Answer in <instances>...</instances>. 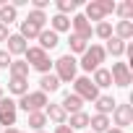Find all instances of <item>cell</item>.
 <instances>
[{"label": "cell", "instance_id": "52a82bcc", "mask_svg": "<svg viewBox=\"0 0 133 133\" xmlns=\"http://www.w3.org/2000/svg\"><path fill=\"white\" fill-rule=\"evenodd\" d=\"M110 76H112V84L120 86V89H128L130 81H133V73H130V65L128 63H112Z\"/></svg>", "mask_w": 133, "mask_h": 133}, {"label": "cell", "instance_id": "ac0fdd59", "mask_svg": "<svg viewBox=\"0 0 133 133\" xmlns=\"http://www.w3.org/2000/svg\"><path fill=\"white\" fill-rule=\"evenodd\" d=\"M60 107H63L65 112H71V115H73V112H81V107H84V102H81V99H78V97H76L73 91H68V94L63 97V102H60Z\"/></svg>", "mask_w": 133, "mask_h": 133}, {"label": "cell", "instance_id": "277c9868", "mask_svg": "<svg viewBox=\"0 0 133 133\" xmlns=\"http://www.w3.org/2000/svg\"><path fill=\"white\" fill-rule=\"evenodd\" d=\"M24 60H26V65H29V68L39 71L42 76H44V73H50L52 60H50V55H47L44 50H39V47H29V50L24 52Z\"/></svg>", "mask_w": 133, "mask_h": 133}, {"label": "cell", "instance_id": "e0dca14e", "mask_svg": "<svg viewBox=\"0 0 133 133\" xmlns=\"http://www.w3.org/2000/svg\"><path fill=\"white\" fill-rule=\"evenodd\" d=\"M8 91L16 94V97L29 94V78H16V76H11V78H8Z\"/></svg>", "mask_w": 133, "mask_h": 133}, {"label": "cell", "instance_id": "7a4b0ae2", "mask_svg": "<svg viewBox=\"0 0 133 133\" xmlns=\"http://www.w3.org/2000/svg\"><path fill=\"white\" fill-rule=\"evenodd\" d=\"M52 65H55V76H57V81L73 84V78H76V73H78V60H76L73 55H63V57H57Z\"/></svg>", "mask_w": 133, "mask_h": 133}, {"label": "cell", "instance_id": "f35d334b", "mask_svg": "<svg viewBox=\"0 0 133 133\" xmlns=\"http://www.w3.org/2000/svg\"><path fill=\"white\" fill-rule=\"evenodd\" d=\"M0 99H3V86H0Z\"/></svg>", "mask_w": 133, "mask_h": 133}, {"label": "cell", "instance_id": "f546056e", "mask_svg": "<svg viewBox=\"0 0 133 133\" xmlns=\"http://www.w3.org/2000/svg\"><path fill=\"white\" fill-rule=\"evenodd\" d=\"M94 34H97L99 39H104V42H107V39L112 37V24H110V21H99V24L94 26Z\"/></svg>", "mask_w": 133, "mask_h": 133}, {"label": "cell", "instance_id": "b9f144b4", "mask_svg": "<svg viewBox=\"0 0 133 133\" xmlns=\"http://www.w3.org/2000/svg\"><path fill=\"white\" fill-rule=\"evenodd\" d=\"M84 133H89V130H84Z\"/></svg>", "mask_w": 133, "mask_h": 133}, {"label": "cell", "instance_id": "8fae6325", "mask_svg": "<svg viewBox=\"0 0 133 133\" xmlns=\"http://www.w3.org/2000/svg\"><path fill=\"white\" fill-rule=\"evenodd\" d=\"M37 39H39V44H37V47H39V50H44V52H47V50H55V47L60 44V37H57L52 29H42Z\"/></svg>", "mask_w": 133, "mask_h": 133}, {"label": "cell", "instance_id": "8992f818", "mask_svg": "<svg viewBox=\"0 0 133 133\" xmlns=\"http://www.w3.org/2000/svg\"><path fill=\"white\" fill-rule=\"evenodd\" d=\"M47 104H50L47 102V94H42V91H29V94L18 97V102H16V107L26 110V115L29 112H42Z\"/></svg>", "mask_w": 133, "mask_h": 133}, {"label": "cell", "instance_id": "5bb4252c", "mask_svg": "<svg viewBox=\"0 0 133 133\" xmlns=\"http://www.w3.org/2000/svg\"><path fill=\"white\" fill-rule=\"evenodd\" d=\"M89 117H91V115H86V112L81 110V112H73L68 120H65V125H68L71 130H86V128H89Z\"/></svg>", "mask_w": 133, "mask_h": 133}, {"label": "cell", "instance_id": "7402d4cb", "mask_svg": "<svg viewBox=\"0 0 133 133\" xmlns=\"http://www.w3.org/2000/svg\"><path fill=\"white\" fill-rule=\"evenodd\" d=\"M91 84H94L97 89L112 86V76H110V71H107V68H97V71H94V78H91Z\"/></svg>", "mask_w": 133, "mask_h": 133}, {"label": "cell", "instance_id": "f1b7e54d", "mask_svg": "<svg viewBox=\"0 0 133 133\" xmlns=\"http://www.w3.org/2000/svg\"><path fill=\"white\" fill-rule=\"evenodd\" d=\"M76 8H78V0H57V13L60 16L76 13Z\"/></svg>", "mask_w": 133, "mask_h": 133}, {"label": "cell", "instance_id": "1f68e13d", "mask_svg": "<svg viewBox=\"0 0 133 133\" xmlns=\"http://www.w3.org/2000/svg\"><path fill=\"white\" fill-rule=\"evenodd\" d=\"M68 44H71V52H68V55H73V52H81V55H84V50L89 47V44H86L84 39H78L76 34H71V39H68Z\"/></svg>", "mask_w": 133, "mask_h": 133}, {"label": "cell", "instance_id": "6da1fadb", "mask_svg": "<svg viewBox=\"0 0 133 133\" xmlns=\"http://www.w3.org/2000/svg\"><path fill=\"white\" fill-rule=\"evenodd\" d=\"M115 0H89L86 3V11H84V18L91 24V21H104L110 13H115Z\"/></svg>", "mask_w": 133, "mask_h": 133}, {"label": "cell", "instance_id": "2e32d148", "mask_svg": "<svg viewBox=\"0 0 133 133\" xmlns=\"http://www.w3.org/2000/svg\"><path fill=\"white\" fill-rule=\"evenodd\" d=\"M57 89H60V81H57L55 73H44V76L39 78V91H42V94H52V91H57Z\"/></svg>", "mask_w": 133, "mask_h": 133}, {"label": "cell", "instance_id": "cb8c5ba5", "mask_svg": "<svg viewBox=\"0 0 133 133\" xmlns=\"http://www.w3.org/2000/svg\"><path fill=\"white\" fill-rule=\"evenodd\" d=\"M50 26H52V31H55V34H60V31H71V18H68V16L55 13V16L50 18Z\"/></svg>", "mask_w": 133, "mask_h": 133}, {"label": "cell", "instance_id": "ab89813d", "mask_svg": "<svg viewBox=\"0 0 133 133\" xmlns=\"http://www.w3.org/2000/svg\"><path fill=\"white\" fill-rule=\"evenodd\" d=\"M37 133H44V130H37Z\"/></svg>", "mask_w": 133, "mask_h": 133}, {"label": "cell", "instance_id": "7c38bea8", "mask_svg": "<svg viewBox=\"0 0 133 133\" xmlns=\"http://www.w3.org/2000/svg\"><path fill=\"white\" fill-rule=\"evenodd\" d=\"M5 42H8V50H5V52H8L11 57H13V55H24V52L29 50V42H26L21 34H11Z\"/></svg>", "mask_w": 133, "mask_h": 133}, {"label": "cell", "instance_id": "603a6c76", "mask_svg": "<svg viewBox=\"0 0 133 133\" xmlns=\"http://www.w3.org/2000/svg\"><path fill=\"white\" fill-rule=\"evenodd\" d=\"M89 125H91V133H104V130H110V117L107 115H91Z\"/></svg>", "mask_w": 133, "mask_h": 133}, {"label": "cell", "instance_id": "3957f363", "mask_svg": "<svg viewBox=\"0 0 133 133\" xmlns=\"http://www.w3.org/2000/svg\"><path fill=\"white\" fill-rule=\"evenodd\" d=\"M104 57H107L104 47H102V44H91V47H86V50H84V55H81V63H78V65H81L84 71L94 73L97 68H102Z\"/></svg>", "mask_w": 133, "mask_h": 133}, {"label": "cell", "instance_id": "4dcf8cb0", "mask_svg": "<svg viewBox=\"0 0 133 133\" xmlns=\"http://www.w3.org/2000/svg\"><path fill=\"white\" fill-rule=\"evenodd\" d=\"M26 21H29V24H34V26H39V29H44V24H47V16H44V11H29Z\"/></svg>", "mask_w": 133, "mask_h": 133}, {"label": "cell", "instance_id": "d6986e66", "mask_svg": "<svg viewBox=\"0 0 133 133\" xmlns=\"http://www.w3.org/2000/svg\"><path fill=\"white\" fill-rule=\"evenodd\" d=\"M16 16H18V11H16L13 5H8L5 0H0V24H3V26H11V24L16 21Z\"/></svg>", "mask_w": 133, "mask_h": 133}, {"label": "cell", "instance_id": "8d00e7d4", "mask_svg": "<svg viewBox=\"0 0 133 133\" xmlns=\"http://www.w3.org/2000/svg\"><path fill=\"white\" fill-rule=\"evenodd\" d=\"M3 133H24V130H18V128H5Z\"/></svg>", "mask_w": 133, "mask_h": 133}, {"label": "cell", "instance_id": "30bf717a", "mask_svg": "<svg viewBox=\"0 0 133 133\" xmlns=\"http://www.w3.org/2000/svg\"><path fill=\"white\" fill-rule=\"evenodd\" d=\"M112 120H115V125H117L120 130H125V128L133 123V107H130V104H115Z\"/></svg>", "mask_w": 133, "mask_h": 133}, {"label": "cell", "instance_id": "d6a6232c", "mask_svg": "<svg viewBox=\"0 0 133 133\" xmlns=\"http://www.w3.org/2000/svg\"><path fill=\"white\" fill-rule=\"evenodd\" d=\"M11 60H13V57H11L5 50H0V68H8V65H11Z\"/></svg>", "mask_w": 133, "mask_h": 133}, {"label": "cell", "instance_id": "d4e9b609", "mask_svg": "<svg viewBox=\"0 0 133 133\" xmlns=\"http://www.w3.org/2000/svg\"><path fill=\"white\" fill-rule=\"evenodd\" d=\"M8 71H11V76H16V78H29V65H26V60H11Z\"/></svg>", "mask_w": 133, "mask_h": 133}, {"label": "cell", "instance_id": "484cf974", "mask_svg": "<svg viewBox=\"0 0 133 133\" xmlns=\"http://www.w3.org/2000/svg\"><path fill=\"white\" fill-rule=\"evenodd\" d=\"M44 125H47L44 110H42V112H29V128H34V133H37V130H44Z\"/></svg>", "mask_w": 133, "mask_h": 133}, {"label": "cell", "instance_id": "74e56055", "mask_svg": "<svg viewBox=\"0 0 133 133\" xmlns=\"http://www.w3.org/2000/svg\"><path fill=\"white\" fill-rule=\"evenodd\" d=\"M104 133H125V130H120V128H110V130H104Z\"/></svg>", "mask_w": 133, "mask_h": 133}, {"label": "cell", "instance_id": "83f0119b", "mask_svg": "<svg viewBox=\"0 0 133 133\" xmlns=\"http://www.w3.org/2000/svg\"><path fill=\"white\" fill-rule=\"evenodd\" d=\"M39 31H42V29H39V26H34V24H29L26 18L21 21V31H18V34H21L24 39H37V37H39Z\"/></svg>", "mask_w": 133, "mask_h": 133}, {"label": "cell", "instance_id": "d590c367", "mask_svg": "<svg viewBox=\"0 0 133 133\" xmlns=\"http://www.w3.org/2000/svg\"><path fill=\"white\" fill-rule=\"evenodd\" d=\"M55 133H73V130H71L68 125H57V128H55Z\"/></svg>", "mask_w": 133, "mask_h": 133}, {"label": "cell", "instance_id": "ba28073f", "mask_svg": "<svg viewBox=\"0 0 133 133\" xmlns=\"http://www.w3.org/2000/svg\"><path fill=\"white\" fill-rule=\"evenodd\" d=\"M16 102L11 99V97H3V99H0V128H3V125H16Z\"/></svg>", "mask_w": 133, "mask_h": 133}, {"label": "cell", "instance_id": "e575fe53", "mask_svg": "<svg viewBox=\"0 0 133 133\" xmlns=\"http://www.w3.org/2000/svg\"><path fill=\"white\" fill-rule=\"evenodd\" d=\"M11 34H8V26H3V24H0V42H5Z\"/></svg>", "mask_w": 133, "mask_h": 133}, {"label": "cell", "instance_id": "ffe728a7", "mask_svg": "<svg viewBox=\"0 0 133 133\" xmlns=\"http://www.w3.org/2000/svg\"><path fill=\"white\" fill-rule=\"evenodd\" d=\"M112 37H117V39H123V42L133 39V21H117V26H115V34H112Z\"/></svg>", "mask_w": 133, "mask_h": 133}, {"label": "cell", "instance_id": "5b68a950", "mask_svg": "<svg viewBox=\"0 0 133 133\" xmlns=\"http://www.w3.org/2000/svg\"><path fill=\"white\" fill-rule=\"evenodd\" d=\"M73 94L81 99V102H94L99 97V89L91 84L89 76H76L73 78Z\"/></svg>", "mask_w": 133, "mask_h": 133}, {"label": "cell", "instance_id": "4316f807", "mask_svg": "<svg viewBox=\"0 0 133 133\" xmlns=\"http://www.w3.org/2000/svg\"><path fill=\"white\" fill-rule=\"evenodd\" d=\"M115 13L120 16V21H130L133 18V0H125V3L115 5Z\"/></svg>", "mask_w": 133, "mask_h": 133}, {"label": "cell", "instance_id": "44dd1931", "mask_svg": "<svg viewBox=\"0 0 133 133\" xmlns=\"http://www.w3.org/2000/svg\"><path fill=\"white\" fill-rule=\"evenodd\" d=\"M125 44H128V42H123V39H117V37H110L104 52H110L112 57H120V55H125Z\"/></svg>", "mask_w": 133, "mask_h": 133}, {"label": "cell", "instance_id": "4fadbf2b", "mask_svg": "<svg viewBox=\"0 0 133 133\" xmlns=\"http://www.w3.org/2000/svg\"><path fill=\"white\" fill-rule=\"evenodd\" d=\"M44 117L52 120L55 125H65V120H68V112H65L60 104H47V107H44Z\"/></svg>", "mask_w": 133, "mask_h": 133}, {"label": "cell", "instance_id": "9c48e42d", "mask_svg": "<svg viewBox=\"0 0 133 133\" xmlns=\"http://www.w3.org/2000/svg\"><path fill=\"white\" fill-rule=\"evenodd\" d=\"M71 29H73V34H76L78 39H84V42H89L91 34H94V29H91V24L84 18V13H76V16L71 18Z\"/></svg>", "mask_w": 133, "mask_h": 133}, {"label": "cell", "instance_id": "836d02e7", "mask_svg": "<svg viewBox=\"0 0 133 133\" xmlns=\"http://www.w3.org/2000/svg\"><path fill=\"white\" fill-rule=\"evenodd\" d=\"M31 5H34L31 11H44V8L50 5V0H31Z\"/></svg>", "mask_w": 133, "mask_h": 133}, {"label": "cell", "instance_id": "9a60e30c", "mask_svg": "<svg viewBox=\"0 0 133 133\" xmlns=\"http://www.w3.org/2000/svg\"><path fill=\"white\" fill-rule=\"evenodd\" d=\"M115 104H117V102H115V97H102V94H99V97L94 99L97 115H107V117H110V115H112V110H115Z\"/></svg>", "mask_w": 133, "mask_h": 133}, {"label": "cell", "instance_id": "60d3db41", "mask_svg": "<svg viewBox=\"0 0 133 133\" xmlns=\"http://www.w3.org/2000/svg\"><path fill=\"white\" fill-rule=\"evenodd\" d=\"M0 133H3V128H0Z\"/></svg>", "mask_w": 133, "mask_h": 133}]
</instances>
